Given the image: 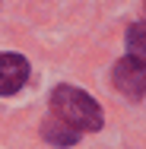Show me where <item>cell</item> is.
<instances>
[{
	"label": "cell",
	"instance_id": "cell-2",
	"mask_svg": "<svg viewBox=\"0 0 146 149\" xmlns=\"http://www.w3.org/2000/svg\"><path fill=\"white\" fill-rule=\"evenodd\" d=\"M111 79H115V89L121 95H127V98H143L146 92V63L137 57H121L115 63V70H111Z\"/></svg>",
	"mask_w": 146,
	"mask_h": 149
},
{
	"label": "cell",
	"instance_id": "cell-5",
	"mask_svg": "<svg viewBox=\"0 0 146 149\" xmlns=\"http://www.w3.org/2000/svg\"><path fill=\"white\" fill-rule=\"evenodd\" d=\"M127 51H130V57L146 63V22H133L127 29Z\"/></svg>",
	"mask_w": 146,
	"mask_h": 149
},
{
	"label": "cell",
	"instance_id": "cell-1",
	"mask_svg": "<svg viewBox=\"0 0 146 149\" xmlns=\"http://www.w3.org/2000/svg\"><path fill=\"white\" fill-rule=\"evenodd\" d=\"M51 118H57L60 124H67L70 130L76 133H92L102 127V108L98 102L83 89H73V86H57L51 92Z\"/></svg>",
	"mask_w": 146,
	"mask_h": 149
},
{
	"label": "cell",
	"instance_id": "cell-3",
	"mask_svg": "<svg viewBox=\"0 0 146 149\" xmlns=\"http://www.w3.org/2000/svg\"><path fill=\"white\" fill-rule=\"evenodd\" d=\"M29 79V60L22 54H0V95H13Z\"/></svg>",
	"mask_w": 146,
	"mask_h": 149
},
{
	"label": "cell",
	"instance_id": "cell-4",
	"mask_svg": "<svg viewBox=\"0 0 146 149\" xmlns=\"http://www.w3.org/2000/svg\"><path fill=\"white\" fill-rule=\"evenodd\" d=\"M41 136H45L51 146H60V149L73 146V143L80 140V133H76V130H70L67 124H60L57 118H48L45 124H41Z\"/></svg>",
	"mask_w": 146,
	"mask_h": 149
}]
</instances>
